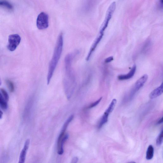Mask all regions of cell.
<instances>
[{
	"instance_id": "1",
	"label": "cell",
	"mask_w": 163,
	"mask_h": 163,
	"mask_svg": "<svg viewBox=\"0 0 163 163\" xmlns=\"http://www.w3.org/2000/svg\"><path fill=\"white\" fill-rule=\"evenodd\" d=\"M73 57L71 54L67 55L64 60V74L63 84L65 93L70 97L76 86V82L74 73L72 67Z\"/></svg>"
},
{
	"instance_id": "2",
	"label": "cell",
	"mask_w": 163,
	"mask_h": 163,
	"mask_svg": "<svg viewBox=\"0 0 163 163\" xmlns=\"http://www.w3.org/2000/svg\"><path fill=\"white\" fill-rule=\"evenodd\" d=\"M63 45V36L62 33L59 35L56 41L52 58L50 61L47 77V84L49 85L59 62L62 53Z\"/></svg>"
},
{
	"instance_id": "3",
	"label": "cell",
	"mask_w": 163,
	"mask_h": 163,
	"mask_svg": "<svg viewBox=\"0 0 163 163\" xmlns=\"http://www.w3.org/2000/svg\"><path fill=\"white\" fill-rule=\"evenodd\" d=\"M116 8V3L112 2L110 5L107 11L104 20L100 28L99 33L104 34V32L108 27L112 15Z\"/></svg>"
},
{
	"instance_id": "4",
	"label": "cell",
	"mask_w": 163,
	"mask_h": 163,
	"mask_svg": "<svg viewBox=\"0 0 163 163\" xmlns=\"http://www.w3.org/2000/svg\"><path fill=\"white\" fill-rule=\"evenodd\" d=\"M37 26L39 30H44L49 26V16L44 12L41 13L37 18Z\"/></svg>"
},
{
	"instance_id": "5",
	"label": "cell",
	"mask_w": 163,
	"mask_h": 163,
	"mask_svg": "<svg viewBox=\"0 0 163 163\" xmlns=\"http://www.w3.org/2000/svg\"><path fill=\"white\" fill-rule=\"evenodd\" d=\"M116 103L117 100L116 99H114L112 100L108 108L104 112L100 120L98 126L99 129L101 128L108 122L109 115L113 111L116 106Z\"/></svg>"
},
{
	"instance_id": "6",
	"label": "cell",
	"mask_w": 163,
	"mask_h": 163,
	"mask_svg": "<svg viewBox=\"0 0 163 163\" xmlns=\"http://www.w3.org/2000/svg\"><path fill=\"white\" fill-rule=\"evenodd\" d=\"M21 37L18 34L10 35L8 38V44L7 46L8 50L11 51H14L21 42Z\"/></svg>"
},
{
	"instance_id": "7",
	"label": "cell",
	"mask_w": 163,
	"mask_h": 163,
	"mask_svg": "<svg viewBox=\"0 0 163 163\" xmlns=\"http://www.w3.org/2000/svg\"><path fill=\"white\" fill-rule=\"evenodd\" d=\"M148 78V75L145 74L143 75L137 81L132 92V96H133V95L143 87L147 82Z\"/></svg>"
},
{
	"instance_id": "8",
	"label": "cell",
	"mask_w": 163,
	"mask_h": 163,
	"mask_svg": "<svg viewBox=\"0 0 163 163\" xmlns=\"http://www.w3.org/2000/svg\"><path fill=\"white\" fill-rule=\"evenodd\" d=\"M104 34L99 33L92 44L89 53L86 57V60L89 61L96 48L101 40Z\"/></svg>"
},
{
	"instance_id": "9",
	"label": "cell",
	"mask_w": 163,
	"mask_h": 163,
	"mask_svg": "<svg viewBox=\"0 0 163 163\" xmlns=\"http://www.w3.org/2000/svg\"><path fill=\"white\" fill-rule=\"evenodd\" d=\"M30 143V140L29 139L26 140L24 147L21 152L18 163H24L25 162L26 153L29 147Z\"/></svg>"
},
{
	"instance_id": "10",
	"label": "cell",
	"mask_w": 163,
	"mask_h": 163,
	"mask_svg": "<svg viewBox=\"0 0 163 163\" xmlns=\"http://www.w3.org/2000/svg\"><path fill=\"white\" fill-rule=\"evenodd\" d=\"M136 69V65H134L128 74L119 75L118 76V79L120 80H123L129 79L131 78L135 75Z\"/></svg>"
},
{
	"instance_id": "11",
	"label": "cell",
	"mask_w": 163,
	"mask_h": 163,
	"mask_svg": "<svg viewBox=\"0 0 163 163\" xmlns=\"http://www.w3.org/2000/svg\"><path fill=\"white\" fill-rule=\"evenodd\" d=\"M163 92V84L157 88L153 90L150 94L149 98L151 99L156 98L161 95Z\"/></svg>"
},
{
	"instance_id": "12",
	"label": "cell",
	"mask_w": 163,
	"mask_h": 163,
	"mask_svg": "<svg viewBox=\"0 0 163 163\" xmlns=\"http://www.w3.org/2000/svg\"><path fill=\"white\" fill-rule=\"evenodd\" d=\"M69 135L66 134L65 136H64L62 139L59 145L58 146L59 151L58 153L60 155H62L63 154L64 152L63 146L64 143L67 141L69 138Z\"/></svg>"
},
{
	"instance_id": "13",
	"label": "cell",
	"mask_w": 163,
	"mask_h": 163,
	"mask_svg": "<svg viewBox=\"0 0 163 163\" xmlns=\"http://www.w3.org/2000/svg\"><path fill=\"white\" fill-rule=\"evenodd\" d=\"M74 116L73 115H71L70 116L67 120L65 122L64 125L61 131V134L64 135L65 132L67 128L69 125L71 121L74 118Z\"/></svg>"
},
{
	"instance_id": "14",
	"label": "cell",
	"mask_w": 163,
	"mask_h": 163,
	"mask_svg": "<svg viewBox=\"0 0 163 163\" xmlns=\"http://www.w3.org/2000/svg\"><path fill=\"white\" fill-rule=\"evenodd\" d=\"M154 154V147L152 145H150L148 148L146 152V159L148 160H151L153 158Z\"/></svg>"
},
{
	"instance_id": "15",
	"label": "cell",
	"mask_w": 163,
	"mask_h": 163,
	"mask_svg": "<svg viewBox=\"0 0 163 163\" xmlns=\"http://www.w3.org/2000/svg\"><path fill=\"white\" fill-rule=\"evenodd\" d=\"M0 106L4 110L6 109L8 107L7 101L5 100L3 96L0 92Z\"/></svg>"
},
{
	"instance_id": "16",
	"label": "cell",
	"mask_w": 163,
	"mask_h": 163,
	"mask_svg": "<svg viewBox=\"0 0 163 163\" xmlns=\"http://www.w3.org/2000/svg\"><path fill=\"white\" fill-rule=\"evenodd\" d=\"M6 83L9 91L12 92H13L14 90V87L13 83L8 79L6 80Z\"/></svg>"
},
{
	"instance_id": "17",
	"label": "cell",
	"mask_w": 163,
	"mask_h": 163,
	"mask_svg": "<svg viewBox=\"0 0 163 163\" xmlns=\"http://www.w3.org/2000/svg\"><path fill=\"white\" fill-rule=\"evenodd\" d=\"M163 130H162L157 139L156 144L157 146L161 145L162 143L163 139Z\"/></svg>"
},
{
	"instance_id": "18",
	"label": "cell",
	"mask_w": 163,
	"mask_h": 163,
	"mask_svg": "<svg viewBox=\"0 0 163 163\" xmlns=\"http://www.w3.org/2000/svg\"><path fill=\"white\" fill-rule=\"evenodd\" d=\"M0 6H4L10 10H11L13 9L12 6L6 1H0Z\"/></svg>"
},
{
	"instance_id": "19",
	"label": "cell",
	"mask_w": 163,
	"mask_h": 163,
	"mask_svg": "<svg viewBox=\"0 0 163 163\" xmlns=\"http://www.w3.org/2000/svg\"><path fill=\"white\" fill-rule=\"evenodd\" d=\"M1 91L3 97L6 101L7 102L9 99V96L8 93L6 91L3 89H1Z\"/></svg>"
},
{
	"instance_id": "20",
	"label": "cell",
	"mask_w": 163,
	"mask_h": 163,
	"mask_svg": "<svg viewBox=\"0 0 163 163\" xmlns=\"http://www.w3.org/2000/svg\"><path fill=\"white\" fill-rule=\"evenodd\" d=\"M102 97L100 98L98 100L91 104L88 107V108H91L96 106L102 100Z\"/></svg>"
},
{
	"instance_id": "21",
	"label": "cell",
	"mask_w": 163,
	"mask_h": 163,
	"mask_svg": "<svg viewBox=\"0 0 163 163\" xmlns=\"http://www.w3.org/2000/svg\"><path fill=\"white\" fill-rule=\"evenodd\" d=\"M113 56H110L108 57V58H107L105 60V62L106 63H109L113 61Z\"/></svg>"
},
{
	"instance_id": "22",
	"label": "cell",
	"mask_w": 163,
	"mask_h": 163,
	"mask_svg": "<svg viewBox=\"0 0 163 163\" xmlns=\"http://www.w3.org/2000/svg\"><path fill=\"white\" fill-rule=\"evenodd\" d=\"M78 161V158L77 157H75L73 158L71 163H77Z\"/></svg>"
},
{
	"instance_id": "23",
	"label": "cell",
	"mask_w": 163,
	"mask_h": 163,
	"mask_svg": "<svg viewBox=\"0 0 163 163\" xmlns=\"http://www.w3.org/2000/svg\"><path fill=\"white\" fill-rule=\"evenodd\" d=\"M159 6L162 9H163V0H159Z\"/></svg>"
},
{
	"instance_id": "24",
	"label": "cell",
	"mask_w": 163,
	"mask_h": 163,
	"mask_svg": "<svg viewBox=\"0 0 163 163\" xmlns=\"http://www.w3.org/2000/svg\"><path fill=\"white\" fill-rule=\"evenodd\" d=\"M163 122V117H162L157 122V124H160Z\"/></svg>"
},
{
	"instance_id": "25",
	"label": "cell",
	"mask_w": 163,
	"mask_h": 163,
	"mask_svg": "<svg viewBox=\"0 0 163 163\" xmlns=\"http://www.w3.org/2000/svg\"><path fill=\"white\" fill-rule=\"evenodd\" d=\"M3 113L0 110V119H1L3 117Z\"/></svg>"
},
{
	"instance_id": "26",
	"label": "cell",
	"mask_w": 163,
	"mask_h": 163,
	"mask_svg": "<svg viewBox=\"0 0 163 163\" xmlns=\"http://www.w3.org/2000/svg\"><path fill=\"white\" fill-rule=\"evenodd\" d=\"M2 84L1 79V77H0V86Z\"/></svg>"
}]
</instances>
